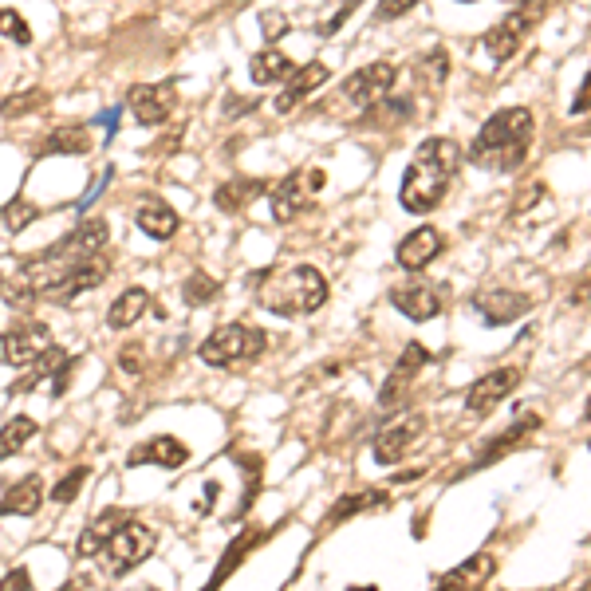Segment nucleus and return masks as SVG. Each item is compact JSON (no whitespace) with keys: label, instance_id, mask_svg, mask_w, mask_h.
Wrapping results in <instances>:
<instances>
[{"label":"nucleus","instance_id":"nucleus-48","mask_svg":"<svg viewBox=\"0 0 591 591\" xmlns=\"http://www.w3.org/2000/svg\"><path fill=\"white\" fill-rule=\"evenodd\" d=\"M584 418L591 422V398H588V406H584Z\"/></svg>","mask_w":591,"mask_h":591},{"label":"nucleus","instance_id":"nucleus-2","mask_svg":"<svg viewBox=\"0 0 591 591\" xmlns=\"http://www.w3.org/2000/svg\"><path fill=\"white\" fill-rule=\"evenodd\" d=\"M458 162L461 150L454 138H426L406 166V178H402V190H398L402 209L406 213H434L454 186Z\"/></svg>","mask_w":591,"mask_h":591},{"label":"nucleus","instance_id":"nucleus-23","mask_svg":"<svg viewBox=\"0 0 591 591\" xmlns=\"http://www.w3.org/2000/svg\"><path fill=\"white\" fill-rule=\"evenodd\" d=\"M146 308H150V292L134 284V288H127V292H119V296H115V304L107 308V328L111 331L134 328V324L146 316Z\"/></svg>","mask_w":591,"mask_h":591},{"label":"nucleus","instance_id":"nucleus-42","mask_svg":"<svg viewBox=\"0 0 591 591\" xmlns=\"http://www.w3.org/2000/svg\"><path fill=\"white\" fill-rule=\"evenodd\" d=\"M0 591H32V576H28V568H12V572L0 580Z\"/></svg>","mask_w":591,"mask_h":591},{"label":"nucleus","instance_id":"nucleus-37","mask_svg":"<svg viewBox=\"0 0 591 591\" xmlns=\"http://www.w3.org/2000/svg\"><path fill=\"white\" fill-rule=\"evenodd\" d=\"M87 477H91V469H87V465H75L67 477H60V481H56V489H52V501H56V505H71V501L79 497V489H83V481H87Z\"/></svg>","mask_w":591,"mask_h":591},{"label":"nucleus","instance_id":"nucleus-3","mask_svg":"<svg viewBox=\"0 0 591 591\" xmlns=\"http://www.w3.org/2000/svg\"><path fill=\"white\" fill-rule=\"evenodd\" d=\"M532 134H536V119L528 107H505L497 111L493 119H485V127L473 138V166L489 170V174H501V170H513L521 166L532 146Z\"/></svg>","mask_w":591,"mask_h":591},{"label":"nucleus","instance_id":"nucleus-1","mask_svg":"<svg viewBox=\"0 0 591 591\" xmlns=\"http://www.w3.org/2000/svg\"><path fill=\"white\" fill-rule=\"evenodd\" d=\"M16 280L36 296V300H75L91 288H99L107 280V261L103 257H71V253H60L56 245L48 253H40L36 261H28Z\"/></svg>","mask_w":591,"mask_h":591},{"label":"nucleus","instance_id":"nucleus-9","mask_svg":"<svg viewBox=\"0 0 591 591\" xmlns=\"http://www.w3.org/2000/svg\"><path fill=\"white\" fill-rule=\"evenodd\" d=\"M536 8L532 4H521L517 12H509L501 24H493L485 36H481V48L489 52V60H497V64H505V60H513L517 52H521V44L528 40V32H532V24H536Z\"/></svg>","mask_w":591,"mask_h":591},{"label":"nucleus","instance_id":"nucleus-43","mask_svg":"<svg viewBox=\"0 0 591 591\" xmlns=\"http://www.w3.org/2000/svg\"><path fill=\"white\" fill-rule=\"evenodd\" d=\"M588 111H591V71L584 75V87L572 99V115H588Z\"/></svg>","mask_w":591,"mask_h":591},{"label":"nucleus","instance_id":"nucleus-47","mask_svg":"<svg viewBox=\"0 0 591 591\" xmlns=\"http://www.w3.org/2000/svg\"><path fill=\"white\" fill-rule=\"evenodd\" d=\"M347 591H379L375 584H367V588H347Z\"/></svg>","mask_w":591,"mask_h":591},{"label":"nucleus","instance_id":"nucleus-49","mask_svg":"<svg viewBox=\"0 0 591 591\" xmlns=\"http://www.w3.org/2000/svg\"><path fill=\"white\" fill-rule=\"evenodd\" d=\"M0 288H4V276H0Z\"/></svg>","mask_w":591,"mask_h":591},{"label":"nucleus","instance_id":"nucleus-41","mask_svg":"<svg viewBox=\"0 0 591 591\" xmlns=\"http://www.w3.org/2000/svg\"><path fill=\"white\" fill-rule=\"evenodd\" d=\"M119 367H123L127 375H142V367H146V359H142V343H131V347L119 351Z\"/></svg>","mask_w":591,"mask_h":591},{"label":"nucleus","instance_id":"nucleus-30","mask_svg":"<svg viewBox=\"0 0 591 591\" xmlns=\"http://www.w3.org/2000/svg\"><path fill=\"white\" fill-rule=\"evenodd\" d=\"M36 438V422L28 418V414H16V418H8L4 426H0V461L4 458H16L28 442Z\"/></svg>","mask_w":591,"mask_h":591},{"label":"nucleus","instance_id":"nucleus-38","mask_svg":"<svg viewBox=\"0 0 591 591\" xmlns=\"http://www.w3.org/2000/svg\"><path fill=\"white\" fill-rule=\"evenodd\" d=\"M0 36L4 40H12V44H32V28L24 24V16L16 12V8H0Z\"/></svg>","mask_w":591,"mask_h":591},{"label":"nucleus","instance_id":"nucleus-12","mask_svg":"<svg viewBox=\"0 0 591 591\" xmlns=\"http://www.w3.org/2000/svg\"><path fill=\"white\" fill-rule=\"evenodd\" d=\"M422 430H426V418H422V414H414V418H398V422L383 426V430L375 434L371 454H375L379 465H398V461L410 454V446L422 438Z\"/></svg>","mask_w":591,"mask_h":591},{"label":"nucleus","instance_id":"nucleus-28","mask_svg":"<svg viewBox=\"0 0 591 591\" xmlns=\"http://www.w3.org/2000/svg\"><path fill=\"white\" fill-rule=\"evenodd\" d=\"M127 517L123 513H115V509H107V513H99L91 525L83 528V536H79V556L83 560H91V556H99L103 552V544H107V536L115 532V528L123 525Z\"/></svg>","mask_w":591,"mask_h":591},{"label":"nucleus","instance_id":"nucleus-22","mask_svg":"<svg viewBox=\"0 0 591 591\" xmlns=\"http://www.w3.org/2000/svg\"><path fill=\"white\" fill-rule=\"evenodd\" d=\"M103 245H107V221H103V217L79 221L64 241H56V249H60V253H71V257H95Z\"/></svg>","mask_w":591,"mask_h":591},{"label":"nucleus","instance_id":"nucleus-16","mask_svg":"<svg viewBox=\"0 0 591 591\" xmlns=\"http://www.w3.org/2000/svg\"><path fill=\"white\" fill-rule=\"evenodd\" d=\"M426 363H430V351H426L422 343H410V347H402V355H398L394 371L387 375V383H383L379 402H383V406H398V402H402V394L410 391V383L418 379V371H422Z\"/></svg>","mask_w":591,"mask_h":591},{"label":"nucleus","instance_id":"nucleus-34","mask_svg":"<svg viewBox=\"0 0 591 591\" xmlns=\"http://www.w3.org/2000/svg\"><path fill=\"white\" fill-rule=\"evenodd\" d=\"M221 296V284L209 276V272H190V280L182 284V300H186V308H205V304H213Z\"/></svg>","mask_w":591,"mask_h":591},{"label":"nucleus","instance_id":"nucleus-19","mask_svg":"<svg viewBox=\"0 0 591 591\" xmlns=\"http://www.w3.org/2000/svg\"><path fill=\"white\" fill-rule=\"evenodd\" d=\"M328 75L331 71L324 64L296 67V71L288 75V83H284V91L276 95V103H272V107H276L280 115H292V111H296V103H304L316 87H324V83H328Z\"/></svg>","mask_w":591,"mask_h":591},{"label":"nucleus","instance_id":"nucleus-26","mask_svg":"<svg viewBox=\"0 0 591 591\" xmlns=\"http://www.w3.org/2000/svg\"><path fill=\"white\" fill-rule=\"evenodd\" d=\"M296 71V64L280 52V48H261L253 60H249V75H253V83H261V87H272V83H288V75Z\"/></svg>","mask_w":591,"mask_h":591},{"label":"nucleus","instance_id":"nucleus-36","mask_svg":"<svg viewBox=\"0 0 591 591\" xmlns=\"http://www.w3.org/2000/svg\"><path fill=\"white\" fill-rule=\"evenodd\" d=\"M36 217H40V209H36L32 201H24V197H16V201H8V205L0 209V221H4L8 233H20V229L32 225Z\"/></svg>","mask_w":591,"mask_h":591},{"label":"nucleus","instance_id":"nucleus-20","mask_svg":"<svg viewBox=\"0 0 591 591\" xmlns=\"http://www.w3.org/2000/svg\"><path fill=\"white\" fill-rule=\"evenodd\" d=\"M134 225L150 237V241H170L174 233H178V213H174V205L170 201H142L138 205V213H134Z\"/></svg>","mask_w":591,"mask_h":591},{"label":"nucleus","instance_id":"nucleus-24","mask_svg":"<svg viewBox=\"0 0 591 591\" xmlns=\"http://www.w3.org/2000/svg\"><path fill=\"white\" fill-rule=\"evenodd\" d=\"M532 430H540V414H521V418H517V422L505 430V434H497V438H493V442L481 450V458L473 461V469H481V465H489V461L505 458L509 450H517V446L525 442Z\"/></svg>","mask_w":591,"mask_h":591},{"label":"nucleus","instance_id":"nucleus-44","mask_svg":"<svg viewBox=\"0 0 591 591\" xmlns=\"http://www.w3.org/2000/svg\"><path fill=\"white\" fill-rule=\"evenodd\" d=\"M359 4H363V0H343V4H339V12H335V16L328 20V28H324V32H339V24H343V20H347V16H351Z\"/></svg>","mask_w":591,"mask_h":591},{"label":"nucleus","instance_id":"nucleus-8","mask_svg":"<svg viewBox=\"0 0 591 591\" xmlns=\"http://www.w3.org/2000/svg\"><path fill=\"white\" fill-rule=\"evenodd\" d=\"M394 79H398V71L391 64H367L359 67L355 75H347V83L335 91V107L339 103H347L351 111H371V107H379L387 95L394 91Z\"/></svg>","mask_w":591,"mask_h":591},{"label":"nucleus","instance_id":"nucleus-35","mask_svg":"<svg viewBox=\"0 0 591 591\" xmlns=\"http://www.w3.org/2000/svg\"><path fill=\"white\" fill-rule=\"evenodd\" d=\"M44 103H48L44 91H20V95H8V99L0 103V119H24V115H32V111H44Z\"/></svg>","mask_w":591,"mask_h":591},{"label":"nucleus","instance_id":"nucleus-29","mask_svg":"<svg viewBox=\"0 0 591 591\" xmlns=\"http://www.w3.org/2000/svg\"><path fill=\"white\" fill-rule=\"evenodd\" d=\"M91 127L83 123H67V127H56L44 142V154H87L91 150Z\"/></svg>","mask_w":591,"mask_h":591},{"label":"nucleus","instance_id":"nucleus-10","mask_svg":"<svg viewBox=\"0 0 591 591\" xmlns=\"http://www.w3.org/2000/svg\"><path fill=\"white\" fill-rule=\"evenodd\" d=\"M52 347V331L40 320H28V324H16L0 335V363L8 367H32L44 351Z\"/></svg>","mask_w":591,"mask_h":591},{"label":"nucleus","instance_id":"nucleus-45","mask_svg":"<svg viewBox=\"0 0 591 591\" xmlns=\"http://www.w3.org/2000/svg\"><path fill=\"white\" fill-rule=\"evenodd\" d=\"M261 24H264V36H268V40H272L276 32H288V20H280V16H272V12H264Z\"/></svg>","mask_w":591,"mask_h":591},{"label":"nucleus","instance_id":"nucleus-18","mask_svg":"<svg viewBox=\"0 0 591 591\" xmlns=\"http://www.w3.org/2000/svg\"><path fill=\"white\" fill-rule=\"evenodd\" d=\"M190 461V446L186 442H178V438H170V434H162V438H150V442H142V446H134L127 465H162V469H182Z\"/></svg>","mask_w":591,"mask_h":591},{"label":"nucleus","instance_id":"nucleus-4","mask_svg":"<svg viewBox=\"0 0 591 591\" xmlns=\"http://www.w3.org/2000/svg\"><path fill=\"white\" fill-rule=\"evenodd\" d=\"M257 300L272 316H312L328 304V280L312 264L268 268L257 284Z\"/></svg>","mask_w":591,"mask_h":591},{"label":"nucleus","instance_id":"nucleus-32","mask_svg":"<svg viewBox=\"0 0 591 591\" xmlns=\"http://www.w3.org/2000/svg\"><path fill=\"white\" fill-rule=\"evenodd\" d=\"M253 544H257V532H245V536H237V540L229 544L225 560H221V564L213 568V580H209V588H205V591H217V588H221V584H225V580H229V576H233V572L241 568V560L249 556V548H253Z\"/></svg>","mask_w":591,"mask_h":591},{"label":"nucleus","instance_id":"nucleus-7","mask_svg":"<svg viewBox=\"0 0 591 591\" xmlns=\"http://www.w3.org/2000/svg\"><path fill=\"white\" fill-rule=\"evenodd\" d=\"M324 182H328V174H324L320 166H304V170H292L288 178H280V182L272 186V194H268L272 217H276L280 225H288V221H296L300 213H308V209L316 205V194L324 190Z\"/></svg>","mask_w":591,"mask_h":591},{"label":"nucleus","instance_id":"nucleus-15","mask_svg":"<svg viewBox=\"0 0 591 591\" xmlns=\"http://www.w3.org/2000/svg\"><path fill=\"white\" fill-rule=\"evenodd\" d=\"M442 249H446V237H442L434 225H422V229H414L410 237L398 241L394 261H398V268H406V272H422L426 264H434V257H438Z\"/></svg>","mask_w":591,"mask_h":591},{"label":"nucleus","instance_id":"nucleus-31","mask_svg":"<svg viewBox=\"0 0 591 591\" xmlns=\"http://www.w3.org/2000/svg\"><path fill=\"white\" fill-rule=\"evenodd\" d=\"M64 359H67V355L60 351V347H56V343H52V347H48V351H44V355H40V359H36V363H32V367H28V371L16 379V383H12V394H28L32 387H36V383H44V379H48V375H52V371L64 363Z\"/></svg>","mask_w":591,"mask_h":591},{"label":"nucleus","instance_id":"nucleus-25","mask_svg":"<svg viewBox=\"0 0 591 591\" xmlns=\"http://www.w3.org/2000/svg\"><path fill=\"white\" fill-rule=\"evenodd\" d=\"M493 568H497V560H493L489 552H477L473 560H465L461 568H454V572H450L434 591H477L489 576H493Z\"/></svg>","mask_w":591,"mask_h":591},{"label":"nucleus","instance_id":"nucleus-46","mask_svg":"<svg viewBox=\"0 0 591 591\" xmlns=\"http://www.w3.org/2000/svg\"><path fill=\"white\" fill-rule=\"evenodd\" d=\"M107 182H111V170H103V174H99V182H91V190L83 194V201H79V205H91L95 197L103 194V186H107Z\"/></svg>","mask_w":591,"mask_h":591},{"label":"nucleus","instance_id":"nucleus-6","mask_svg":"<svg viewBox=\"0 0 591 591\" xmlns=\"http://www.w3.org/2000/svg\"><path fill=\"white\" fill-rule=\"evenodd\" d=\"M154 548H158V532L154 528L142 525V521H123V525L107 536V544L99 552V564H103L107 576L119 580V576L134 572L142 560H150Z\"/></svg>","mask_w":591,"mask_h":591},{"label":"nucleus","instance_id":"nucleus-40","mask_svg":"<svg viewBox=\"0 0 591 591\" xmlns=\"http://www.w3.org/2000/svg\"><path fill=\"white\" fill-rule=\"evenodd\" d=\"M422 0H379V8H375V20L379 24H391V20H398V16H406L410 8H418Z\"/></svg>","mask_w":591,"mask_h":591},{"label":"nucleus","instance_id":"nucleus-14","mask_svg":"<svg viewBox=\"0 0 591 591\" xmlns=\"http://www.w3.org/2000/svg\"><path fill=\"white\" fill-rule=\"evenodd\" d=\"M517 383H521V367H497V371L481 375L465 394V410L469 414H489L505 394L517 391Z\"/></svg>","mask_w":591,"mask_h":591},{"label":"nucleus","instance_id":"nucleus-17","mask_svg":"<svg viewBox=\"0 0 591 591\" xmlns=\"http://www.w3.org/2000/svg\"><path fill=\"white\" fill-rule=\"evenodd\" d=\"M473 304H477V312H481V320H485L489 328H505V324L521 320L528 308H532L528 296L509 292V288H489V292H481Z\"/></svg>","mask_w":591,"mask_h":591},{"label":"nucleus","instance_id":"nucleus-11","mask_svg":"<svg viewBox=\"0 0 591 591\" xmlns=\"http://www.w3.org/2000/svg\"><path fill=\"white\" fill-rule=\"evenodd\" d=\"M127 107H131V119L138 127H158L178 107V95H174L170 83H134L131 95H127Z\"/></svg>","mask_w":591,"mask_h":591},{"label":"nucleus","instance_id":"nucleus-13","mask_svg":"<svg viewBox=\"0 0 591 591\" xmlns=\"http://www.w3.org/2000/svg\"><path fill=\"white\" fill-rule=\"evenodd\" d=\"M391 304L414 324H426L442 312V288L426 284V280H410V284H398L391 288Z\"/></svg>","mask_w":591,"mask_h":591},{"label":"nucleus","instance_id":"nucleus-27","mask_svg":"<svg viewBox=\"0 0 591 591\" xmlns=\"http://www.w3.org/2000/svg\"><path fill=\"white\" fill-rule=\"evenodd\" d=\"M264 194V182L261 178H233V182H225V186H217V194H213V205L221 209V213H241L253 197Z\"/></svg>","mask_w":591,"mask_h":591},{"label":"nucleus","instance_id":"nucleus-33","mask_svg":"<svg viewBox=\"0 0 591 591\" xmlns=\"http://www.w3.org/2000/svg\"><path fill=\"white\" fill-rule=\"evenodd\" d=\"M383 501H387V493H379V489H363V493H351V497H339V501L331 505L328 525H339V521H347V517H355V513H363V509H375V505H383Z\"/></svg>","mask_w":591,"mask_h":591},{"label":"nucleus","instance_id":"nucleus-21","mask_svg":"<svg viewBox=\"0 0 591 591\" xmlns=\"http://www.w3.org/2000/svg\"><path fill=\"white\" fill-rule=\"evenodd\" d=\"M44 505V485L40 477H20L4 497H0V517H36Z\"/></svg>","mask_w":591,"mask_h":591},{"label":"nucleus","instance_id":"nucleus-5","mask_svg":"<svg viewBox=\"0 0 591 591\" xmlns=\"http://www.w3.org/2000/svg\"><path fill=\"white\" fill-rule=\"evenodd\" d=\"M268 351V335L253 324H225V328L209 331L197 347V359L205 367H233V363H253Z\"/></svg>","mask_w":591,"mask_h":591},{"label":"nucleus","instance_id":"nucleus-39","mask_svg":"<svg viewBox=\"0 0 591 591\" xmlns=\"http://www.w3.org/2000/svg\"><path fill=\"white\" fill-rule=\"evenodd\" d=\"M536 201H548V186L544 182H528L525 190L513 197V217H525Z\"/></svg>","mask_w":591,"mask_h":591}]
</instances>
